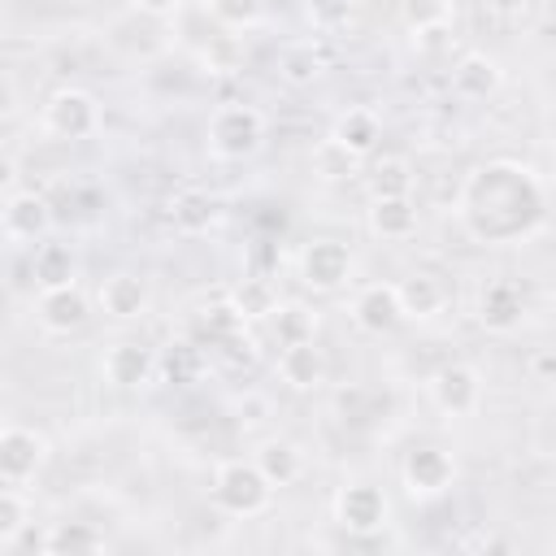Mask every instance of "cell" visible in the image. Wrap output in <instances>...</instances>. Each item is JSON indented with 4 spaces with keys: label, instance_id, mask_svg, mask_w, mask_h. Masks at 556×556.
<instances>
[{
    "label": "cell",
    "instance_id": "17",
    "mask_svg": "<svg viewBox=\"0 0 556 556\" xmlns=\"http://www.w3.org/2000/svg\"><path fill=\"white\" fill-rule=\"evenodd\" d=\"M365 226H369V235L382 239V243H404V239L417 235L421 213H417L413 195H382V200H369Z\"/></svg>",
    "mask_w": 556,
    "mask_h": 556
},
{
    "label": "cell",
    "instance_id": "37",
    "mask_svg": "<svg viewBox=\"0 0 556 556\" xmlns=\"http://www.w3.org/2000/svg\"><path fill=\"white\" fill-rule=\"evenodd\" d=\"M178 4H182V0H135V9H143V13H152V17H169Z\"/></svg>",
    "mask_w": 556,
    "mask_h": 556
},
{
    "label": "cell",
    "instance_id": "20",
    "mask_svg": "<svg viewBox=\"0 0 556 556\" xmlns=\"http://www.w3.org/2000/svg\"><path fill=\"white\" fill-rule=\"evenodd\" d=\"M330 139H334L343 152H352L356 161H365V156H374L378 143H382V117H378L374 109H365V104L343 109V113L334 117V126H330Z\"/></svg>",
    "mask_w": 556,
    "mask_h": 556
},
{
    "label": "cell",
    "instance_id": "28",
    "mask_svg": "<svg viewBox=\"0 0 556 556\" xmlns=\"http://www.w3.org/2000/svg\"><path fill=\"white\" fill-rule=\"evenodd\" d=\"M269 330H274L278 348H282V343L313 339V334H317V313H313L308 304H300V300H282V304H278V313L269 317Z\"/></svg>",
    "mask_w": 556,
    "mask_h": 556
},
{
    "label": "cell",
    "instance_id": "32",
    "mask_svg": "<svg viewBox=\"0 0 556 556\" xmlns=\"http://www.w3.org/2000/svg\"><path fill=\"white\" fill-rule=\"evenodd\" d=\"M400 22L417 35L430 26H447L452 22V0H400Z\"/></svg>",
    "mask_w": 556,
    "mask_h": 556
},
{
    "label": "cell",
    "instance_id": "35",
    "mask_svg": "<svg viewBox=\"0 0 556 556\" xmlns=\"http://www.w3.org/2000/svg\"><path fill=\"white\" fill-rule=\"evenodd\" d=\"M530 0H482V17L495 22V26H517L526 17Z\"/></svg>",
    "mask_w": 556,
    "mask_h": 556
},
{
    "label": "cell",
    "instance_id": "10",
    "mask_svg": "<svg viewBox=\"0 0 556 556\" xmlns=\"http://www.w3.org/2000/svg\"><path fill=\"white\" fill-rule=\"evenodd\" d=\"M48 439L30 426H4L0 430V482L4 486H26L43 465H48Z\"/></svg>",
    "mask_w": 556,
    "mask_h": 556
},
{
    "label": "cell",
    "instance_id": "30",
    "mask_svg": "<svg viewBox=\"0 0 556 556\" xmlns=\"http://www.w3.org/2000/svg\"><path fill=\"white\" fill-rule=\"evenodd\" d=\"M30 526V504L22 495V486H4L0 491V552H13L17 539Z\"/></svg>",
    "mask_w": 556,
    "mask_h": 556
},
{
    "label": "cell",
    "instance_id": "22",
    "mask_svg": "<svg viewBox=\"0 0 556 556\" xmlns=\"http://www.w3.org/2000/svg\"><path fill=\"white\" fill-rule=\"evenodd\" d=\"M104 547H109V539L91 521H52L43 530V539H39L43 556H96Z\"/></svg>",
    "mask_w": 556,
    "mask_h": 556
},
{
    "label": "cell",
    "instance_id": "33",
    "mask_svg": "<svg viewBox=\"0 0 556 556\" xmlns=\"http://www.w3.org/2000/svg\"><path fill=\"white\" fill-rule=\"evenodd\" d=\"M208 4V13L222 22V26H252L256 17H261V9H265V0H204Z\"/></svg>",
    "mask_w": 556,
    "mask_h": 556
},
{
    "label": "cell",
    "instance_id": "3",
    "mask_svg": "<svg viewBox=\"0 0 556 556\" xmlns=\"http://www.w3.org/2000/svg\"><path fill=\"white\" fill-rule=\"evenodd\" d=\"M265 130H269V122L256 104H222L208 117L204 139L217 161H248L265 148Z\"/></svg>",
    "mask_w": 556,
    "mask_h": 556
},
{
    "label": "cell",
    "instance_id": "19",
    "mask_svg": "<svg viewBox=\"0 0 556 556\" xmlns=\"http://www.w3.org/2000/svg\"><path fill=\"white\" fill-rule=\"evenodd\" d=\"M504 87V70L491 52H465L456 65H452V91L460 100H491L495 91Z\"/></svg>",
    "mask_w": 556,
    "mask_h": 556
},
{
    "label": "cell",
    "instance_id": "18",
    "mask_svg": "<svg viewBox=\"0 0 556 556\" xmlns=\"http://www.w3.org/2000/svg\"><path fill=\"white\" fill-rule=\"evenodd\" d=\"M330 374V361L326 352L317 348V339H300V343H282L278 352V378L291 387V391H317Z\"/></svg>",
    "mask_w": 556,
    "mask_h": 556
},
{
    "label": "cell",
    "instance_id": "26",
    "mask_svg": "<svg viewBox=\"0 0 556 556\" xmlns=\"http://www.w3.org/2000/svg\"><path fill=\"white\" fill-rule=\"evenodd\" d=\"M252 460L265 469V478L274 486H291L300 473H304V452L291 443V439H261Z\"/></svg>",
    "mask_w": 556,
    "mask_h": 556
},
{
    "label": "cell",
    "instance_id": "12",
    "mask_svg": "<svg viewBox=\"0 0 556 556\" xmlns=\"http://www.w3.org/2000/svg\"><path fill=\"white\" fill-rule=\"evenodd\" d=\"M96 304L113 321H139L152 308V282L139 269H113L96 287Z\"/></svg>",
    "mask_w": 556,
    "mask_h": 556
},
{
    "label": "cell",
    "instance_id": "21",
    "mask_svg": "<svg viewBox=\"0 0 556 556\" xmlns=\"http://www.w3.org/2000/svg\"><path fill=\"white\" fill-rule=\"evenodd\" d=\"M395 291H400L404 321H434V317L447 308V287H443V278H434V274H426V269L400 278Z\"/></svg>",
    "mask_w": 556,
    "mask_h": 556
},
{
    "label": "cell",
    "instance_id": "4",
    "mask_svg": "<svg viewBox=\"0 0 556 556\" xmlns=\"http://www.w3.org/2000/svg\"><path fill=\"white\" fill-rule=\"evenodd\" d=\"M43 130L52 139H65V143H83L100 130V100L87 91V87H56L48 100H43V113H39Z\"/></svg>",
    "mask_w": 556,
    "mask_h": 556
},
{
    "label": "cell",
    "instance_id": "25",
    "mask_svg": "<svg viewBox=\"0 0 556 556\" xmlns=\"http://www.w3.org/2000/svg\"><path fill=\"white\" fill-rule=\"evenodd\" d=\"M226 300L235 304V313L252 326V321H269L274 313H278V287H274V278H265V274H243L230 291H226Z\"/></svg>",
    "mask_w": 556,
    "mask_h": 556
},
{
    "label": "cell",
    "instance_id": "7",
    "mask_svg": "<svg viewBox=\"0 0 556 556\" xmlns=\"http://www.w3.org/2000/svg\"><path fill=\"white\" fill-rule=\"evenodd\" d=\"M400 482L413 500H439L456 486V456L447 447H434V443H421L413 452H404L400 460Z\"/></svg>",
    "mask_w": 556,
    "mask_h": 556
},
{
    "label": "cell",
    "instance_id": "23",
    "mask_svg": "<svg viewBox=\"0 0 556 556\" xmlns=\"http://www.w3.org/2000/svg\"><path fill=\"white\" fill-rule=\"evenodd\" d=\"M321 74H326V52H321L317 39H291V43H282V52H278V78H282L287 87L304 91V87H313Z\"/></svg>",
    "mask_w": 556,
    "mask_h": 556
},
{
    "label": "cell",
    "instance_id": "5",
    "mask_svg": "<svg viewBox=\"0 0 556 556\" xmlns=\"http://www.w3.org/2000/svg\"><path fill=\"white\" fill-rule=\"evenodd\" d=\"M526 313H530V291H526L521 278L500 274V278H486V282L478 287L473 317H478V326H482L486 334H513V330L526 321Z\"/></svg>",
    "mask_w": 556,
    "mask_h": 556
},
{
    "label": "cell",
    "instance_id": "24",
    "mask_svg": "<svg viewBox=\"0 0 556 556\" xmlns=\"http://www.w3.org/2000/svg\"><path fill=\"white\" fill-rule=\"evenodd\" d=\"M30 278H35L39 291L78 282V256H74V248L70 243H56V239L35 243V252H30Z\"/></svg>",
    "mask_w": 556,
    "mask_h": 556
},
{
    "label": "cell",
    "instance_id": "34",
    "mask_svg": "<svg viewBox=\"0 0 556 556\" xmlns=\"http://www.w3.org/2000/svg\"><path fill=\"white\" fill-rule=\"evenodd\" d=\"M313 161H317V169H321L326 178H352V174L361 169V161H356L352 152H343L330 135H326V143L317 148V156H313Z\"/></svg>",
    "mask_w": 556,
    "mask_h": 556
},
{
    "label": "cell",
    "instance_id": "36",
    "mask_svg": "<svg viewBox=\"0 0 556 556\" xmlns=\"http://www.w3.org/2000/svg\"><path fill=\"white\" fill-rule=\"evenodd\" d=\"M452 26H430V30H417L413 35V48L417 52H426V56H434V52H443V48H452Z\"/></svg>",
    "mask_w": 556,
    "mask_h": 556
},
{
    "label": "cell",
    "instance_id": "13",
    "mask_svg": "<svg viewBox=\"0 0 556 556\" xmlns=\"http://www.w3.org/2000/svg\"><path fill=\"white\" fill-rule=\"evenodd\" d=\"M35 321L43 334H78L91 321V295L70 282V287H48L35 300Z\"/></svg>",
    "mask_w": 556,
    "mask_h": 556
},
{
    "label": "cell",
    "instance_id": "11",
    "mask_svg": "<svg viewBox=\"0 0 556 556\" xmlns=\"http://www.w3.org/2000/svg\"><path fill=\"white\" fill-rule=\"evenodd\" d=\"M156 374H161V356H156L148 343H139V339H117V343H109L104 356H100V378H104L109 387H117V391L148 387Z\"/></svg>",
    "mask_w": 556,
    "mask_h": 556
},
{
    "label": "cell",
    "instance_id": "16",
    "mask_svg": "<svg viewBox=\"0 0 556 556\" xmlns=\"http://www.w3.org/2000/svg\"><path fill=\"white\" fill-rule=\"evenodd\" d=\"M169 222L178 235H208L217 222H222V200L208 191V187H178L169 195Z\"/></svg>",
    "mask_w": 556,
    "mask_h": 556
},
{
    "label": "cell",
    "instance_id": "27",
    "mask_svg": "<svg viewBox=\"0 0 556 556\" xmlns=\"http://www.w3.org/2000/svg\"><path fill=\"white\" fill-rule=\"evenodd\" d=\"M413 165L404 156H378L369 169H365V187H369V200H382V195H413Z\"/></svg>",
    "mask_w": 556,
    "mask_h": 556
},
{
    "label": "cell",
    "instance_id": "1",
    "mask_svg": "<svg viewBox=\"0 0 556 556\" xmlns=\"http://www.w3.org/2000/svg\"><path fill=\"white\" fill-rule=\"evenodd\" d=\"M456 213L473 243H482V248L517 243L543 222L547 191L530 165H521L513 156H495L465 174V182L456 191Z\"/></svg>",
    "mask_w": 556,
    "mask_h": 556
},
{
    "label": "cell",
    "instance_id": "2",
    "mask_svg": "<svg viewBox=\"0 0 556 556\" xmlns=\"http://www.w3.org/2000/svg\"><path fill=\"white\" fill-rule=\"evenodd\" d=\"M213 504L226 517H261L274 504V482L265 478V469L252 456H230L213 469Z\"/></svg>",
    "mask_w": 556,
    "mask_h": 556
},
{
    "label": "cell",
    "instance_id": "6",
    "mask_svg": "<svg viewBox=\"0 0 556 556\" xmlns=\"http://www.w3.org/2000/svg\"><path fill=\"white\" fill-rule=\"evenodd\" d=\"M295 269H300V282H304L308 291L330 295V291H339V287H348V282H352L356 256H352V248H348L343 239L321 235V239L304 243V252H300Z\"/></svg>",
    "mask_w": 556,
    "mask_h": 556
},
{
    "label": "cell",
    "instance_id": "8",
    "mask_svg": "<svg viewBox=\"0 0 556 556\" xmlns=\"http://www.w3.org/2000/svg\"><path fill=\"white\" fill-rule=\"evenodd\" d=\"M387 517H391V500H387L382 486L348 482V486L334 491V521H339V530L365 539V534H378L387 526Z\"/></svg>",
    "mask_w": 556,
    "mask_h": 556
},
{
    "label": "cell",
    "instance_id": "31",
    "mask_svg": "<svg viewBox=\"0 0 556 556\" xmlns=\"http://www.w3.org/2000/svg\"><path fill=\"white\" fill-rule=\"evenodd\" d=\"M304 17L317 35H334L343 26H352L356 17V0H304Z\"/></svg>",
    "mask_w": 556,
    "mask_h": 556
},
{
    "label": "cell",
    "instance_id": "14",
    "mask_svg": "<svg viewBox=\"0 0 556 556\" xmlns=\"http://www.w3.org/2000/svg\"><path fill=\"white\" fill-rule=\"evenodd\" d=\"M0 226L9 243H43L52 230V204L39 191H9L0 204Z\"/></svg>",
    "mask_w": 556,
    "mask_h": 556
},
{
    "label": "cell",
    "instance_id": "29",
    "mask_svg": "<svg viewBox=\"0 0 556 556\" xmlns=\"http://www.w3.org/2000/svg\"><path fill=\"white\" fill-rule=\"evenodd\" d=\"M204 374V352L191 343V339H178L161 352V378L174 382V387H191L195 378Z\"/></svg>",
    "mask_w": 556,
    "mask_h": 556
},
{
    "label": "cell",
    "instance_id": "9",
    "mask_svg": "<svg viewBox=\"0 0 556 556\" xmlns=\"http://www.w3.org/2000/svg\"><path fill=\"white\" fill-rule=\"evenodd\" d=\"M430 400L439 413L447 417H473L478 404H482V374L469 365V361H452V365H439L426 382Z\"/></svg>",
    "mask_w": 556,
    "mask_h": 556
},
{
    "label": "cell",
    "instance_id": "15",
    "mask_svg": "<svg viewBox=\"0 0 556 556\" xmlns=\"http://www.w3.org/2000/svg\"><path fill=\"white\" fill-rule=\"evenodd\" d=\"M352 326L365 334H391L404 326V308H400V291L395 282H365L352 295Z\"/></svg>",
    "mask_w": 556,
    "mask_h": 556
}]
</instances>
